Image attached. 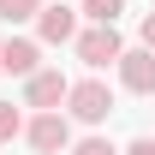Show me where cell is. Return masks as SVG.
I'll return each mask as SVG.
<instances>
[{
  "label": "cell",
  "mask_w": 155,
  "mask_h": 155,
  "mask_svg": "<svg viewBox=\"0 0 155 155\" xmlns=\"http://www.w3.org/2000/svg\"><path fill=\"white\" fill-rule=\"evenodd\" d=\"M72 155H119V149H114V143H107V137H84V143H78Z\"/></svg>",
  "instance_id": "11"
},
{
  "label": "cell",
  "mask_w": 155,
  "mask_h": 155,
  "mask_svg": "<svg viewBox=\"0 0 155 155\" xmlns=\"http://www.w3.org/2000/svg\"><path fill=\"white\" fill-rule=\"evenodd\" d=\"M30 143H36L42 155L66 149V143H72V125H66V114H42V119H30Z\"/></svg>",
  "instance_id": "6"
},
{
  "label": "cell",
  "mask_w": 155,
  "mask_h": 155,
  "mask_svg": "<svg viewBox=\"0 0 155 155\" xmlns=\"http://www.w3.org/2000/svg\"><path fill=\"white\" fill-rule=\"evenodd\" d=\"M0 72H12V78H36V72H42V48H36V42H24V36L0 42Z\"/></svg>",
  "instance_id": "4"
},
{
  "label": "cell",
  "mask_w": 155,
  "mask_h": 155,
  "mask_svg": "<svg viewBox=\"0 0 155 155\" xmlns=\"http://www.w3.org/2000/svg\"><path fill=\"white\" fill-rule=\"evenodd\" d=\"M24 96H30V107H48V114H54L60 101L72 96V84H66V78H60V72H36V78H30V84H24Z\"/></svg>",
  "instance_id": "5"
},
{
  "label": "cell",
  "mask_w": 155,
  "mask_h": 155,
  "mask_svg": "<svg viewBox=\"0 0 155 155\" xmlns=\"http://www.w3.org/2000/svg\"><path fill=\"white\" fill-rule=\"evenodd\" d=\"M72 119H84V125H101V119L114 114V90L107 84H96V78H84V84H72Z\"/></svg>",
  "instance_id": "1"
},
{
  "label": "cell",
  "mask_w": 155,
  "mask_h": 155,
  "mask_svg": "<svg viewBox=\"0 0 155 155\" xmlns=\"http://www.w3.org/2000/svg\"><path fill=\"white\" fill-rule=\"evenodd\" d=\"M84 12H90L96 24H114L119 12H125V0H84Z\"/></svg>",
  "instance_id": "9"
},
{
  "label": "cell",
  "mask_w": 155,
  "mask_h": 155,
  "mask_svg": "<svg viewBox=\"0 0 155 155\" xmlns=\"http://www.w3.org/2000/svg\"><path fill=\"white\" fill-rule=\"evenodd\" d=\"M18 131H24V119H18V107H6V101H0V143H12Z\"/></svg>",
  "instance_id": "10"
},
{
  "label": "cell",
  "mask_w": 155,
  "mask_h": 155,
  "mask_svg": "<svg viewBox=\"0 0 155 155\" xmlns=\"http://www.w3.org/2000/svg\"><path fill=\"white\" fill-rule=\"evenodd\" d=\"M36 30H42V42H78V12L72 6H42Z\"/></svg>",
  "instance_id": "7"
},
{
  "label": "cell",
  "mask_w": 155,
  "mask_h": 155,
  "mask_svg": "<svg viewBox=\"0 0 155 155\" xmlns=\"http://www.w3.org/2000/svg\"><path fill=\"white\" fill-rule=\"evenodd\" d=\"M42 12V0H0V18L6 24H24V18H36Z\"/></svg>",
  "instance_id": "8"
},
{
  "label": "cell",
  "mask_w": 155,
  "mask_h": 155,
  "mask_svg": "<svg viewBox=\"0 0 155 155\" xmlns=\"http://www.w3.org/2000/svg\"><path fill=\"white\" fill-rule=\"evenodd\" d=\"M143 48H149V54H155V12H149V18H143Z\"/></svg>",
  "instance_id": "13"
},
{
  "label": "cell",
  "mask_w": 155,
  "mask_h": 155,
  "mask_svg": "<svg viewBox=\"0 0 155 155\" xmlns=\"http://www.w3.org/2000/svg\"><path fill=\"white\" fill-rule=\"evenodd\" d=\"M125 155H155V137H137V143H131Z\"/></svg>",
  "instance_id": "12"
},
{
  "label": "cell",
  "mask_w": 155,
  "mask_h": 155,
  "mask_svg": "<svg viewBox=\"0 0 155 155\" xmlns=\"http://www.w3.org/2000/svg\"><path fill=\"white\" fill-rule=\"evenodd\" d=\"M119 84H125L131 96H155V54H149V48L119 54Z\"/></svg>",
  "instance_id": "3"
},
{
  "label": "cell",
  "mask_w": 155,
  "mask_h": 155,
  "mask_svg": "<svg viewBox=\"0 0 155 155\" xmlns=\"http://www.w3.org/2000/svg\"><path fill=\"white\" fill-rule=\"evenodd\" d=\"M119 54H125V48H119L114 24H96V30L78 36V60H84V66H119Z\"/></svg>",
  "instance_id": "2"
}]
</instances>
